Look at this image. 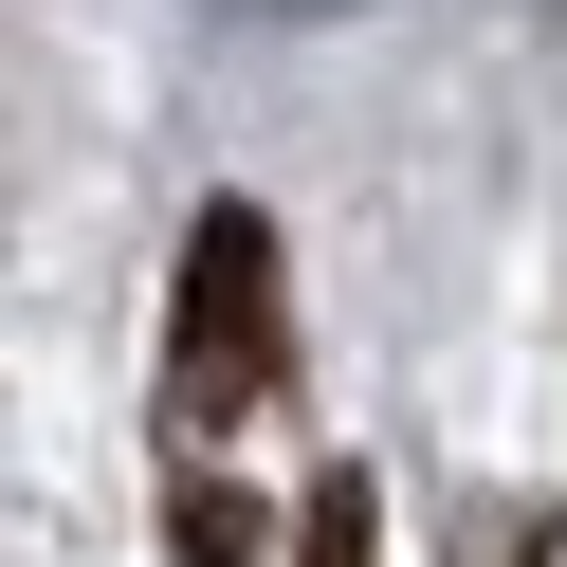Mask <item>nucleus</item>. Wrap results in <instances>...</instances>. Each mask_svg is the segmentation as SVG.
Here are the masks:
<instances>
[{
  "label": "nucleus",
  "mask_w": 567,
  "mask_h": 567,
  "mask_svg": "<svg viewBox=\"0 0 567 567\" xmlns=\"http://www.w3.org/2000/svg\"><path fill=\"white\" fill-rule=\"evenodd\" d=\"M275 220L257 202H202L184 220V293H165V421H184V440H220L238 403H257L275 384Z\"/></svg>",
  "instance_id": "nucleus-1"
},
{
  "label": "nucleus",
  "mask_w": 567,
  "mask_h": 567,
  "mask_svg": "<svg viewBox=\"0 0 567 567\" xmlns=\"http://www.w3.org/2000/svg\"><path fill=\"white\" fill-rule=\"evenodd\" d=\"M165 549H184V567H257V513H238V494L184 457V494H165Z\"/></svg>",
  "instance_id": "nucleus-3"
},
{
  "label": "nucleus",
  "mask_w": 567,
  "mask_h": 567,
  "mask_svg": "<svg viewBox=\"0 0 567 567\" xmlns=\"http://www.w3.org/2000/svg\"><path fill=\"white\" fill-rule=\"evenodd\" d=\"M293 567H384V513H367V476H311V513H293Z\"/></svg>",
  "instance_id": "nucleus-2"
}]
</instances>
